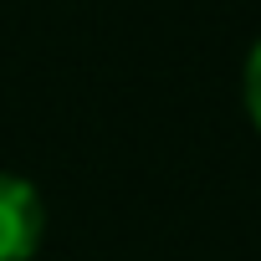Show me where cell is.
<instances>
[{
    "instance_id": "obj_1",
    "label": "cell",
    "mask_w": 261,
    "mask_h": 261,
    "mask_svg": "<svg viewBox=\"0 0 261 261\" xmlns=\"http://www.w3.org/2000/svg\"><path fill=\"white\" fill-rule=\"evenodd\" d=\"M41 241H46L41 190L16 169H0V261H31Z\"/></svg>"
},
{
    "instance_id": "obj_2",
    "label": "cell",
    "mask_w": 261,
    "mask_h": 261,
    "mask_svg": "<svg viewBox=\"0 0 261 261\" xmlns=\"http://www.w3.org/2000/svg\"><path fill=\"white\" fill-rule=\"evenodd\" d=\"M241 102H246V118L256 123V134H261V41L246 51V72H241Z\"/></svg>"
}]
</instances>
